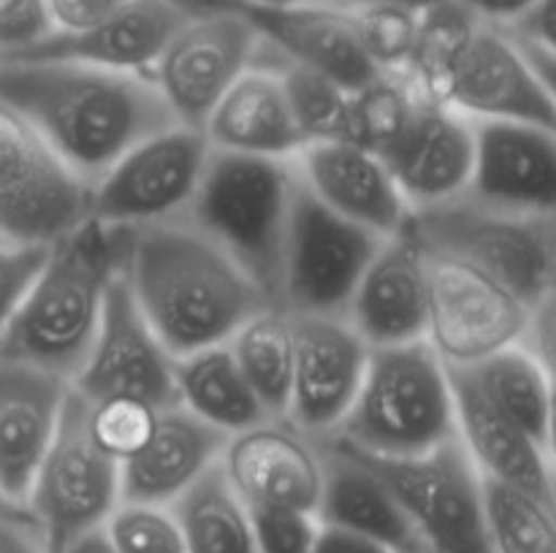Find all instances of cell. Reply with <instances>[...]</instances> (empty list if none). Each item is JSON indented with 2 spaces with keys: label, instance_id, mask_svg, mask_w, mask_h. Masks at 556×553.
Returning a JSON list of instances; mask_svg holds the SVG:
<instances>
[{
  "label": "cell",
  "instance_id": "cell-1",
  "mask_svg": "<svg viewBox=\"0 0 556 553\" xmlns=\"http://www.w3.org/2000/svg\"><path fill=\"white\" fill-rule=\"evenodd\" d=\"M119 274L174 358L226 345L244 320L275 304L185 217L134 228Z\"/></svg>",
  "mask_w": 556,
  "mask_h": 553
},
{
  "label": "cell",
  "instance_id": "cell-2",
  "mask_svg": "<svg viewBox=\"0 0 556 553\" xmlns=\"http://www.w3.org/2000/svg\"><path fill=\"white\" fill-rule=\"evenodd\" d=\"M0 101L14 106L87 184L136 141L174 125L150 74L81 63H0Z\"/></svg>",
  "mask_w": 556,
  "mask_h": 553
},
{
  "label": "cell",
  "instance_id": "cell-3",
  "mask_svg": "<svg viewBox=\"0 0 556 553\" xmlns=\"http://www.w3.org/2000/svg\"><path fill=\"white\" fill-rule=\"evenodd\" d=\"M130 233L134 228L87 217L49 244L41 269L0 331V358L74 380L96 342L109 285L123 269Z\"/></svg>",
  "mask_w": 556,
  "mask_h": 553
},
{
  "label": "cell",
  "instance_id": "cell-4",
  "mask_svg": "<svg viewBox=\"0 0 556 553\" xmlns=\"http://www.w3.org/2000/svg\"><path fill=\"white\" fill-rule=\"evenodd\" d=\"M334 437L380 459L429 453L459 437L451 372L427 339L369 350L356 401Z\"/></svg>",
  "mask_w": 556,
  "mask_h": 553
},
{
  "label": "cell",
  "instance_id": "cell-5",
  "mask_svg": "<svg viewBox=\"0 0 556 553\" xmlns=\"http://www.w3.org/2000/svg\"><path fill=\"white\" fill-rule=\"evenodd\" d=\"M299 171L293 157L212 150L185 220L226 249L277 304Z\"/></svg>",
  "mask_w": 556,
  "mask_h": 553
},
{
  "label": "cell",
  "instance_id": "cell-6",
  "mask_svg": "<svg viewBox=\"0 0 556 553\" xmlns=\"http://www.w3.org/2000/svg\"><path fill=\"white\" fill-rule=\"evenodd\" d=\"M410 228L429 253L486 271L535 314L556 301V217L492 209L462 195L413 211Z\"/></svg>",
  "mask_w": 556,
  "mask_h": 553
},
{
  "label": "cell",
  "instance_id": "cell-7",
  "mask_svg": "<svg viewBox=\"0 0 556 553\" xmlns=\"http://www.w3.org/2000/svg\"><path fill=\"white\" fill-rule=\"evenodd\" d=\"M119 502V461L96 442L85 399L71 385L58 434L38 466L25 510L36 520L47 551L65 553L76 540L101 531Z\"/></svg>",
  "mask_w": 556,
  "mask_h": 553
},
{
  "label": "cell",
  "instance_id": "cell-8",
  "mask_svg": "<svg viewBox=\"0 0 556 553\" xmlns=\"http://www.w3.org/2000/svg\"><path fill=\"white\" fill-rule=\"evenodd\" d=\"M90 217V184L0 101V242L54 244Z\"/></svg>",
  "mask_w": 556,
  "mask_h": 553
},
{
  "label": "cell",
  "instance_id": "cell-9",
  "mask_svg": "<svg viewBox=\"0 0 556 553\" xmlns=\"http://www.w3.org/2000/svg\"><path fill=\"white\" fill-rule=\"evenodd\" d=\"M210 152L201 128L174 123L155 130L90 184V217L117 228L182 220L199 193Z\"/></svg>",
  "mask_w": 556,
  "mask_h": 553
},
{
  "label": "cell",
  "instance_id": "cell-10",
  "mask_svg": "<svg viewBox=\"0 0 556 553\" xmlns=\"http://www.w3.org/2000/svg\"><path fill=\"white\" fill-rule=\"evenodd\" d=\"M353 453L391 488L429 553H492L481 475L459 437L405 459Z\"/></svg>",
  "mask_w": 556,
  "mask_h": 553
},
{
  "label": "cell",
  "instance_id": "cell-11",
  "mask_svg": "<svg viewBox=\"0 0 556 553\" xmlns=\"http://www.w3.org/2000/svg\"><path fill=\"white\" fill-rule=\"evenodd\" d=\"M383 239L320 204L299 179L282 247L277 307L291 314H345Z\"/></svg>",
  "mask_w": 556,
  "mask_h": 553
},
{
  "label": "cell",
  "instance_id": "cell-12",
  "mask_svg": "<svg viewBox=\"0 0 556 553\" xmlns=\"http://www.w3.org/2000/svg\"><path fill=\"white\" fill-rule=\"evenodd\" d=\"M532 323L535 312L486 271L429 253L427 342L445 366H472L503 347L530 342Z\"/></svg>",
  "mask_w": 556,
  "mask_h": 553
},
{
  "label": "cell",
  "instance_id": "cell-13",
  "mask_svg": "<svg viewBox=\"0 0 556 553\" xmlns=\"http://www.w3.org/2000/svg\"><path fill=\"white\" fill-rule=\"evenodd\" d=\"M472 123H519L556 133V106L519 43L478 22L443 74L421 92Z\"/></svg>",
  "mask_w": 556,
  "mask_h": 553
},
{
  "label": "cell",
  "instance_id": "cell-14",
  "mask_svg": "<svg viewBox=\"0 0 556 553\" xmlns=\"http://www.w3.org/2000/svg\"><path fill=\"white\" fill-rule=\"evenodd\" d=\"M71 385L90 404L130 401L157 410L177 404L174 356L147 323L123 274L109 285L96 342Z\"/></svg>",
  "mask_w": 556,
  "mask_h": 553
},
{
  "label": "cell",
  "instance_id": "cell-15",
  "mask_svg": "<svg viewBox=\"0 0 556 553\" xmlns=\"http://www.w3.org/2000/svg\"><path fill=\"white\" fill-rule=\"evenodd\" d=\"M261 33L248 14L185 20L150 68L174 123L204 128L228 87L253 65Z\"/></svg>",
  "mask_w": 556,
  "mask_h": 553
},
{
  "label": "cell",
  "instance_id": "cell-16",
  "mask_svg": "<svg viewBox=\"0 0 556 553\" xmlns=\"http://www.w3.org/2000/svg\"><path fill=\"white\" fill-rule=\"evenodd\" d=\"M291 325L293 380L286 417L313 439H329L356 401L372 347L345 314H291Z\"/></svg>",
  "mask_w": 556,
  "mask_h": 553
},
{
  "label": "cell",
  "instance_id": "cell-17",
  "mask_svg": "<svg viewBox=\"0 0 556 553\" xmlns=\"http://www.w3.org/2000/svg\"><path fill=\"white\" fill-rule=\"evenodd\" d=\"M220 466L248 507L302 510L318 515L324 448L288 417H266L228 437Z\"/></svg>",
  "mask_w": 556,
  "mask_h": 553
},
{
  "label": "cell",
  "instance_id": "cell-18",
  "mask_svg": "<svg viewBox=\"0 0 556 553\" xmlns=\"http://www.w3.org/2000/svg\"><path fill=\"white\" fill-rule=\"evenodd\" d=\"M383 157L410 211L462 198L476 168V123L421 95L405 133Z\"/></svg>",
  "mask_w": 556,
  "mask_h": 553
},
{
  "label": "cell",
  "instance_id": "cell-19",
  "mask_svg": "<svg viewBox=\"0 0 556 553\" xmlns=\"http://www.w3.org/2000/svg\"><path fill=\"white\" fill-rule=\"evenodd\" d=\"M429 253L407 222L383 239L364 269L345 318L369 347L427 339Z\"/></svg>",
  "mask_w": 556,
  "mask_h": 553
},
{
  "label": "cell",
  "instance_id": "cell-20",
  "mask_svg": "<svg viewBox=\"0 0 556 553\" xmlns=\"http://www.w3.org/2000/svg\"><path fill=\"white\" fill-rule=\"evenodd\" d=\"M467 198L519 215L556 217V133L538 125L476 123Z\"/></svg>",
  "mask_w": 556,
  "mask_h": 553
},
{
  "label": "cell",
  "instance_id": "cell-21",
  "mask_svg": "<svg viewBox=\"0 0 556 553\" xmlns=\"http://www.w3.org/2000/svg\"><path fill=\"white\" fill-rule=\"evenodd\" d=\"M68 394L71 380L0 358V499L11 507H25Z\"/></svg>",
  "mask_w": 556,
  "mask_h": 553
},
{
  "label": "cell",
  "instance_id": "cell-22",
  "mask_svg": "<svg viewBox=\"0 0 556 553\" xmlns=\"http://www.w3.org/2000/svg\"><path fill=\"white\" fill-rule=\"evenodd\" d=\"M296 171L304 188L345 220L378 233L394 236L410 222L413 211L396 188L383 157L353 141H309L296 157Z\"/></svg>",
  "mask_w": 556,
  "mask_h": 553
},
{
  "label": "cell",
  "instance_id": "cell-23",
  "mask_svg": "<svg viewBox=\"0 0 556 553\" xmlns=\"http://www.w3.org/2000/svg\"><path fill=\"white\" fill-rule=\"evenodd\" d=\"M228 434L182 404L163 407L139 450L119 461L123 502L172 504L220 461Z\"/></svg>",
  "mask_w": 556,
  "mask_h": 553
},
{
  "label": "cell",
  "instance_id": "cell-24",
  "mask_svg": "<svg viewBox=\"0 0 556 553\" xmlns=\"http://www.w3.org/2000/svg\"><path fill=\"white\" fill-rule=\"evenodd\" d=\"M248 20L261 38L280 49L286 57L329 76L348 92H356L383 74L353 33L345 9L320 0L296 5H248Z\"/></svg>",
  "mask_w": 556,
  "mask_h": 553
},
{
  "label": "cell",
  "instance_id": "cell-25",
  "mask_svg": "<svg viewBox=\"0 0 556 553\" xmlns=\"http://www.w3.org/2000/svg\"><path fill=\"white\" fill-rule=\"evenodd\" d=\"M456 434L478 475L541 499L556 510V475L548 450L500 415L462 369H451Z\"/></svg>",
  "mask_w": 556,
  "mask_h": 553
},
{
  "label": "cell",
  "instance_id": "cell-26",
  "mask_svg": "<svg viewBox=\"0 0 556 553\" xmlns=\"http://www.w3.org/2000/svg\"><path fill=\"white\" fill-rule=\"evenodd\" d=\"M182 16L168 9L163 0H136L117 16L85 30H54L43 41L25 52L0 57V63H81L106 70L150 74L157 54L166 47L172 33L182 25Z\"/></svg>",
  "mask_w": 556,
  "mask_h": 553
},
{
  "label": "cell",
  "instance_id": "cell-27",
  "mask_svg": "<svg viewBox=\"0 0 556 553\" xmlns=\"http://www.w3.org/2000/svg\"><path fill=\"white\" fill-rule=\"evenodd\" d=\"M320 448H324L320 524L378 542L391 553H429L391 488L353 450H348L334 437L320 439Z\"/></svg>",
  "mask_w": 556,
  "mask_h": 553
},
{
  "label": "cell",
  "instance_id": "cell-28",
  "mask_svg": "<svg viewBox=\"0 0 556 553\" xmlns=\"http://www.w3.org/2000/svg\"><path fill=\"white\" fill-rule=\"evenodd\" d=\"M201 130L212 150L239 155L296 157L307 144L282 79L266 65H250L217 101Z\"/></svg>",
  "mask_w": 556,
  "mask_h": 553
},
{
  "label": "cell",
  "instance_id": "cell-29",
  "mask_svg": "<svg viewBox=\"0 0 556 553\" xmlns=\"http://www.w3.org/2000/svg\"><path fill=\"white\" fill-rule=\"evenodd\" d=\"M174 385L177 404L228 437L269 417L228 345H212L174 358Z\"/></svg>",
  "mask_w": 556,
  "mask_h": 553
},
{
  "label": "cell",
  "instance_id": "cell-30",
  "mask_svg": "<svg viewBox=\"0 0 556 553\" xmlns=\"http://www.w3.org/2000/svg\"><path fill=\"white\" fill-rule=\"evenodd\" d=\"M462 372L478 394L514 426L546 448L554 410V383L530 342L503 347Z\"/></svg>",
  "mask_w": 556,
  "mask_h": 553
},
{
  "label": "cell",
  "instance_id": "cell-31",
  "mask_svg": "<svg viewBox=\"0 0 556 553\" xmlns=\"http://www.w3.org/2000/svg\"><path fill=\"white\" fill-rule=\"evenodd\" d=\"M188 553H258L253 513L239 497L220 461L172 504Z\"/></svg>",
  "mask_w": 556,
  "mask_h": 553
},
{
  "label": "cell",
  "instance_id": "cell-32",
  "mask_svg": "<svg viewBox=\"0 0 556 553\" xmlns=\"http://www.w3.org/2000/svg\"><path fill=\"white\" fill-rule=\"evenodd\" d=\"M269 417H286L293 380L291 314L277 304L244 320L226 342Z\"/></svg>",
  "mask_w": 556,
  "mask_h": 553
},
{
  "label": "cell",
  "instance_id": "cell-33",
  "mask_svg": "<svg viewBox=\"0 0 556 553\" xmlns=\"http://www.w3.org/2000/svg\"><path fill=\"white\" fill-rule=\"evenodd\" d=\"M253 65H266L277 70L282 79L286 95L291 101L293 117L302 128L304 141H348V108H351V92L337 85L329 76L286 57L266 38H261L255 49Z\"/></svg>",
  "mask_w": 556,
  "mask_h": 553
},
{
  "label": "cell",
  "instance_id": "cell-34",
  "mask_svg": "<svg viewBox=\"0 0 556 553\" xmlns=\"http://www.w3.org/2000/svg\"><path fill=\"white\" fill-rule=\"evenodd\" d=\"M481 486L492 553H556V510L489 477Z\"/></svg>",
  "mask_w": 556,
  "mask_h": 553
},
{
  "label": "cell",
  "instance_id": "cell-35",
  "mask_svg": "<svg viewBox=\"0 0 556 553\" xmlns=\"http://www.w3.org/2000/svg\"><path fill=\"white\" fill-rule=\"evenodd\" d=\"M418 101H421V90L413 85L410 76L383 70L372 81L351 92L348 141L372 150L375 155H386L405 133Z\"/></svg>",
  "mask_w": 556,
  "mask_h": 553
},
{
  "label": "cell",
  "instance_id": "cell-36",
  "mask_svg": "<svg viewBox=\"0 0 556 553\" xmlns=\"http://www.w3.org/2000/svg\"><path fill=\"white\" fill-rule=\"evenodd\" d=\"M353 33L367 57L389 74H405L418 36L421 14L396 5H358L345 9Z\"/></svg>",
  "mask_w": 556,
  "mask_h": 553
},
{
  "label": "cell",
  "instance_id": "cell-37",
  "mask_svg": "<svg viewBox=\"0 0 556 553\" xmlns=\"http://www.w3.org/2000/svg\"><path fill=\"white\" fill-rule=\"evenodd\" d=\"M101 531L114 553H188L168 504L119 502Z\"/></svg>",
  "mask_w": 556,
  "mask_h": 553
},
{
  "label": "cell",
  "instance_id": "cell-38",
  "mask_svg": "<svg viewBox=\"0 0 556 553\" xmlns=\"http://www.w3.org/2000/svg\"><path fill=\"white\" fill-rule=\"evenodd\" d=\"M258 553H313L320 518L302 510L250 507Z\"/></svg>",
  "mask_w": 556,
  "mask_h": 553
},
{
  "label": "cell",
  "instance_id": "cell-39",
  "mask_svg": "<svg viewBox=\"0 0 556 553\" xmlns=\"http://www.w3.org/2000/svg\"><path fill=\"white\" fill-rule=\"evenodd\" d=\"M52 33L49 0H0V57L25 52Z\"/></svg>",
  "mask_w": 556,
  "mask_h": 553
},
{
  "label": "cell",
  "instance_id": "cell-40",
  "mask_svg": "<svg viewBox=\"0 0 556 553\" xmlns=\"http://www.w3.org/2000/svg\"><path fill=\"white\" fill-rule=\"evenodd\" d=\"M43 244H3L0 242V331L5 329L14 314L16 304L22 301L30 287L33 276L41 269L47 258Z\"/></svg>",
  "mask_w": 556,
  "mask_h": 553
},
{
  "label": "cell",
  "instance_id": "cell-41",
  "mask_svg": "<svg viewBox=\"0 0 556 553\" xmlns=\"http://www.w3.org/2000/svg\"><path fill=\"white\" fill-rule=\"evenodd\" d=\"M136 0H49L54 30L74 33L106 22L134 5Z\"/></svg>",
  "mask_w": 556,
  "mask_h": 553
},
{
  "label": "cell",
  "instance_id": "cell-42",
  "mask_svg": "<svg viewBox=\"0 0 556 553\" xmlns=\"http://www.w3.org/2000/svg\"><path fill=\"white\" fill-rule=\"evenodd\" d=\"M0 553H49L36 520L25 507L0 502Z\"/></svg>",
  "mask_w": 556,
  "mask_h": 553
},
{
  "label": "cell",
  "instance_id": "cell-43",
  "mask_svg": "<svg viewBox=\"0 0 556 553\" xmlns=\"http://www.w3.org/2000/svg\"><path fill=\"white\" fill-rule=\"evenodd\" d=\"M514 38L546 49L556 57V0H535L510 27H503Z\"/></svg>",
  "mask_w": 556,
  "mask_h": 553
},
{
  "label": "cell",
  "instance_id": "cell-44",
  "mask_svg": "<svg viewBox=\"0 0 556 553\" xmlns=\"http://www.w3.org/2000/svg\"><path fill=\"white\" fill-rule=\"evenodd\" d=\"M467 14L478 22H486L494 27H510L535 0H454Z\"/></svg>",
  "mask_w": 556,
  "mask_h": 553
},
{
  "label": "cell",
  "instance_id": "cell-45",
  "mask_svg": "<svg viewBox=\"0 0 556 553\" xmlns=\"http://www.w3.org/2000/svg\"><path fill=\"white\" fill-rule=\"evenodd\" d=\"M530 347L541 356L543 366L548 369V377H552L556 388V301L546 304V307L535 314V323H532V334H530Z\"/></svg>",
  "mask_w": 556,
  "mask_h": 553
},
{
  "label": "cell",
  "instance_id": "cell-46",
  "mask_svg": "<svg viewBox=\"0 0 556 553\" xmlns=\"http://www.w3.org/2000/svg\"><path fill=\"white\" fill-rule=\"evenodd\" d=\"M313 553H391L389 548L378 545L372 540L351 535V531L334 529V526L320 524L318 540H315Z\"/></svg>",
  "mask_w": 556,
  "mask_h": 553
},
{
  "label": "cell",
  "instance_id": "cell-47",
  "mask_svg": "<svg viewBox=\"0 0 556 553\" xmlns=\"http://www.w3.org/2000/svg\"><path fill=\"white\" fill-rule=\"evenodd\" d=\"M172 11H177L182 20H204L217 14H244L248 3L244 0H163Z\"/></svg>",
  "mask_w": 556,
  "mask_h": 553
},
{
  "label": "cell",
  "instance_id": "cell-48",
  "mask_svg": "<svg viewBox=\"0 0 556 553\" xmlns=\"http://www.w3.org/2000/svg\"><path fill=\"white\" fill-rule=\"evenodd\" d=\"M516 43H519V49L525 52V57L530 60V65L535 68V74L541 76L543 87L548 90V95H552L554 106H556V57L554 54H548L546 49L535 47V43H527L521 41V38H514Z\"/></svg>",
  "mask_w": 556,
  "mask_h": 553
},
{
  "label": "cell",
  "instance_id": "cell-49",
  "mask_svg": "<svg viewBox=\"0 0 556 553\" xmlns=\"http://www.w3.org/2000/svg\"><path fill=\"white\" fill-rule=\"evenodd\" d=\"M320 3L340 5V9H358V5H396V9H407V11H416V14H424V11L443 3V0H320Z\"/></svg>",
  "mask_w": 556,
  "mask_h": 553
},
{
  "label": "cell",
  "instance_id": "cell-50",
  "mask_svg": "<svg viewBox=\"0 0 556 553\" xmlns=\"http://www.w3.org/2000/svg\"><path fill=\"white\" fill-rule=\"evenodd\" d=\"M65 553H114V551L106 542V537H103V531H92V535L76 540Z\"/></svg>",
  "mask_w": 556,
  "mask_h": 553
},
{
  "label": "cell",
  "instance_id": "cell-51",
  "mask_svg": "<svg viewBox=\"0 0 556 553\" xmlns=\"http://www.w3.org/2000/svg\"><path fill=\"white\" fill-rule=\"evenodd\" d=\"M546 450H548V459H552L554 475H556V388H554V410H552V426H548Z\"/></svg>",
  "mask_w": 556,
  "mask_h": 553
},
{
  "label": "cell",
  "instance_id": "cell-52",
  "mask_svg": "<svg viewBox=\"0 0 556 553\" xmlns=\"http://www.w3.org/2000/svg\"><path fill=\"white\" fill-rule=\"evenodd\" d=\"M248 5H296V3H309V0H244Z\"/></svg>",
  "mask_w": 556,
  "mask_h": 553
},
{
  "label": "cell",
  "instance_id": "cell-53",
  "mask_svg": "<svg viewBox=\"0 0 556 553\" xmlns=\"http://www.w3.org/2000/svg\"><path fill=\"white\" fill-rule=\"evenodd\" d=\"M0 502H3V499H0ZM3 504H5V502H3Z\"/></svg>",
  "mask_w": 556,
  "mask_h": 553
},
{
  "label": "cell",
  "instance_id": "cell-54",
  "mask_svg": "<svg viewBox=\"0 0 556 553\" xmlns=\"http://www.w3.org/2000/svg\"><path fill=\"white\" fill-rule=\"evenodd\" d=\"M3 244H5V242H3Z\"/></svg>",
  "mask_w": 556,
  "mask_h": 553
}]
</instances>
